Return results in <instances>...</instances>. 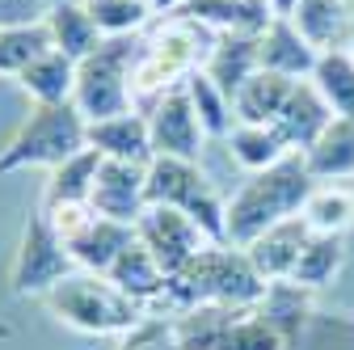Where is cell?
I'll list each match as a JSON object with an SVG mask.
<instances>
[{
  "mask_svg": "<svg viewBox=\"0 0 354 350\" xmlns=\"http://www.w3.org/2000/svg\"><path fill=\"white\" fill-rule=\"evenodd\" d=\"M313 190H317V178L308 173L299 152H291L279 165L253 173V178L228 199V245L245 249L266 228H274L283 220H295Z\"/></svg>",
  "mask_w": 354,
  "mask_h": 350,
  "instance_id": "1",
  "label": "cell"
},
{
  "mask_svg": "<svg viewBox=\"0 0 354 350\" xmlns=\"http://www.w3.org/2000/svg\"><path fill=\"white\" fill-rule=\"evenodd\" d=\"M88 148V118L76 102L59 106H34L30 118L13 131V140L0 148V178L17 169H55Z\"/></svg>",
  "mask_w": 354,
  "mask_h": 350,
  "instance_id": "2",
  "label": "cell"
},
{
  "mask_svg": "<svg viewBox=\"0 0 354 350\" xmlns=\"http://www.w3.org/2000/svg\"><path fill=\"white\" fill-rule=\"evenodd\" d=\"M47 308L55 321H64L76 333H93V338H110V333H127L144 321L148 308H140L131 295H122L106 275L93 270H76L68 275L51 295H47Z\"/></svg>",
  "mask_w": 354,
  "mask_h": 350,
  "instance_id": "3",
  "label": "cell"
},
{
  "mask_svg": "<svg viewBox=\"0 0 354 350\" xmlns=\"http://www.w3.org/2000/svg\"><path fill=\"white\" fill-rule=\"evenodd\" d=\"M148 207H173L190 215L211 245H228V203L203 178L198 160L152 156L148 165Z\"/></svg>",
  "mask_w": 354,
  "mask_h": 350,
  "instance_id": "4",
  "label": "cell"
},
{
  "mask_svg": "<svg viewBox=\"0 0 354 350\" xmlns=\"http://www.w3.org/2000/svg\"><path fill=\"white\" fill-rule=\"evenodd\" d=\"M140 59V42L136 38H102V47L76 64V110L97 122L136 110V89H131V72Z\"/></svg>",
  "mask_w": 354,
  "mask_h": 350,
  "instance_id": "5",
  "label": "cell"
},
{
  "mask_svg": "<svg viewBox=\"0 0 354 350\" xmlns=\"http://www.w3.org/2000/svg\"><path fill=\"white\" fill-rule=\"evenodd\" d=\"M68 275H76V261H72L59 228L51 224V215L38 207L21 228L13 266H9V287H13V295H42L47 300Z\"/></svg>",
  "mask_w": 354,
  "mask_h": 350,
  "instance_id": "6",
  "label": "cell"
},
{
  "mask_svg": "<svg viewBox=\"0 0 354 350\" xmlns=\"http://www.w3.org/2000/svg\"><path fill=\"white\" fill-rule=\"evenodd\" d=\"M51 215V211H47ZM51 224L59 228L76 270H93V275H106L114 266V257L136 241V228L131 224H118V220H106L93 207H72V211H55Z\"/></svg>",
  "mask_w": 354,
  "mask_h": 350,
  "instance_id": "7",
  "label": "cell"
},
{
  "mask_svg": "<svg viewBox=\"0 0 354 350\" xmlns=\"http://www.w3.org/2000/svg\"><path fill=\"white\" fill-rule=\"evenodd\" d=\"M148 131H152V152L156 156H177V160H198L207 131L194 114V102L186 93V80L177 89H165L148 106Z\"/></svg>",
  "mask_w": 354,
  "mask_h": 350,
  "instance_id": "8",
  "label": "cell"
},
{
  "mask_svg": "<svg viewBox=\"0 0 354 350\" xmlns=\"http://www.w3.org/2000/svg\"><path fill=\"white\" fill-rule=\"evenodd\" d=\"M136 241L160 261L165 275H177L190 257H198L203 245H211L190 215L173 211V207H148L136 224Z\"/></svg>",
  "mask_w": 354,
  "mask_h": 350,
  "instance_id": "9",
  "label": "cell"
},
{
  "mask_svg": "<svg viewBox=\"0 0 354 350\" xmlns=\"http://www.w3.org/2000/svg\"><path fill=\"white\" fill-rule=\"evenodd\" d=\"M88 207L97 215H106V220L136 228L140 215L148 211V165H127V160H106L102 156Z\"/></svg>",
  "mask_w": 354,
  "mask_h": 350,
  "instance_id": "10",
  "label": "cell"
},
{
  "mask_svg": "<svg viewBox=\"0 0 354 350\" xmlns=\"http://www.w3.org/2000/svg\"><path fill=\"white\" fill-rule=\"evenodd\" d=\"M88 148L106 160H127V165H152V131H148V114L127 110L114 118H97L88 122Z\"/></svg>",
  "mask_w": 354,
  "mask_h": 350,
  "instance_id": "11",
  "label": "cell"
},
{
  "mask_svg": "<svg viewBox=\"0 0 354 350\" xmlns=\"http://www.w3.org/2000/svg\"><path fill=\"white\" fill-rule=\"evenodd\" d=\"M257 55H261V68L266 72H279L287 80H308L317 68V47L308 42L291 17H274L270 26H266L257 34Z\"/></svg>",
  "mask_w": 354,
  "mask_h": 350,
  "instance_id": "12",
  "label": "cell"
},
{
  "mask_svg": "<svg viewBox=\"0 0 354 350\" xmlns=\"http://www.w3.org/2000/svg\"><path fill=\"white\" fill-rule=\"evenodd\" d=\"M333 122V110L325 106V98L313 89V80H295V89H291V98H287V106H283V114L274 118V127H279V136L287 140V148L291 152H308L321 136H325V127Z\"/></svg>",
  "mask_w": 354,
  "mask_h": 350,
  "instance_id": "13",
  "label": "cell"
},
{
  "mask_svg": "<svg viewBox=\"0 0 354 350\" xmlns=\"http://www.w3.org/2000/svg\"><path fill=\"white\" fill-rule=\"evenodd\" d=\"M308 232H313V228L304 224V215H295V220H283V224H274V228H266L257 241L245 245V253H249V261H253V270H257L266 283L291 279V270H295V261H299V249H304Z\"/></svg>",
  "mask_w": 354,
  "mask_h": 350,
  "instance_id": "14",
  "label": "cell"
},
{
  "mask_svg": "<svg viewBox=\"0 0 354 350\" xmlns=\"http://www.w3.org/2000/svg\"><path fill=\"white\" fill-rule=\"evenodd\" d=\"M177 13L207 26L211 34H249V38H257L274 21L266 0H186Z\"/></svg>",
  "mask_w": 354,
  "mask_h": 350,
  "instance_id": "15",
  "label": "cell"
},
{
  "mask_svg": "<svg viewBox=\"0 0 354 350\" xmlns=\"http://www.w3.org/2000/svg\"><path fill=\"white\" fill-rule=\"evenodd\" d=\"M106 279H110L122 295L136 300L140 308H152V304L165 295V283H169V275L160 270V261H156L140 241H131V245L114 257V266L106 270Z\"/></svg>",
  "mask_w": 354,
  "mask_h": 350,
  "instance_id": "16",
  "label": "cell"
},
{
  "mask_svg": "<svg viewBox=\"0 0 354 350\" xmlns=\"http://www.w3.org/2000/svg\"><path fill=\"white\" fill-rule=\"evenodd\" d=\"M42 21H47V30H51V47L64 51L76 64L88 59L102 47V30H97L93 17H88L84 0H59V5H51L47 13H42Z\"/></svg>",
  "mask_w": 354,
  "mask_h": 350,
  "instance_id": "17",
  "label": "cell"
},
{
  "mask_svg": "<svg viewBox=\"0 0 354 350\" xmlns=\"http://www.w3.org/2000/svg\"><path fill=\"white\" fill-rule=\"evenodd\" d=\"M102 169V156L93 148L76 152L72 160L55 165L51 178H47V190H42V211H72V207H88V194H93V178Z\"/></svg>",
  "mask_w": 354,
  "mask_h": 350,
  "instance_id": "18",
  "label": "cell"
},
{
  "mask_svg": "<svg viewBox=\"0 0 354 350\" xmlns=\"http://www.w3.org/2000/svg\"><path fill=\"white\" fill-rule=\"evenodd\" d=\"M261 68V55H257V38L249 34H219L215 47L203 64V72L224 89L228 98H236V89Z\"/></svg>",
  "mask_w": 354,
  "mask_h": 350,
  "instance_id": "19",
  "label": "cell"
},
{
  "mask_svg": "<svg viewBox=\"0 0 354 350\" xmlns=\"http://www.w3.org/2000/svg\"><path fill=\"white\" fill-rule=\"evenodd\" d=\"M291 21L317 51H337L350 38V0H299Z\"/></svg>",
  "mask_w": 354,
  "mask_h": 350,
  "instance_id": "20",
  "label": "cell"
},
{
  "mask_svg": "<svg viewBox=\"0 0 354 350\" xmlns=\"http://www.w3.org/2000/svg\"><path fill=\"white\" fill-rule=\"evenodd\" d=\"M304 165L317 182L354 178V118H333L325 127V136L304 152Z\"/></svg>",
  "mask_w": 354,
  "mask_h": 350,
  "instance_id": "21",
  "label": "cell"
},
{
  "mask_svg": "<svg viewBox=\"0 0 354 350\" xmlns=\"http://www.w3.org/2000/svg\"><path fill=\"white\" fill-rule=\"evenodd\" d=\"M291 89H295V80H287V76H279V72L257 68V72L241 84V89H236V98H232L236 122H274V118L283 114Z\"/></svg>",
  "mask_w": 354,
  "mask_h": 350,
  "instance_id": "22",
  "label": "cell"
},
{
  "mask_svg": "<svg viewBox=\"0 0 354 350\" xmlns=\"http://www.w3.org/2000/svg\"><path fill=\"white\" fill-rule=\"evenodd\" d=\"M17 84L34 98V106H59V102H72V93H76V59H68L64 51H47L42 59H34L21 76H17Z\"/></svg>",
  "mask_w": 354,
  "mask_h": 350,
  "instance_id": "23",
  "label": "cell"
},
{
  "mask_svg": "<svg viewBox=\"0 0 354 350\" xmlns=\"http://www.w3.org/2000/svg\"><path fill=\"white\" fill-rule=\"evenodd\" d=\"M228 152L241 169L249 173H261V169H270L279 165L283 156H291L287 140L279 136V127L274 122H236L228 131Z\"/></svg>",
  "mask_w": 354,
  "mask_h": 350,
  "instance_id": "24",
  "label": "cell"
},
{
  "mask_svg": "<svg viewBox=\"0 0 354 350\" xmlns=\"http://www.w3.org/2000/svg\"><path fill=\"white\" fill-rule=\"evenodd\" d=\"M308 80H313V89L325 98L333 118H354V51H346V47L321 51Z\"/></svg>",
  "mask_w": 354,
  "mask_h": 350,
  "instance_id": "25",
  "label": "cell"
},
{
  "mask_svg": "<svg viewBox=\"0 0 354 350\" xmlns=\"http://www.w3.org/2000/svg\"><path fill=\"white\" fill-rule=\"evenodd\" d=\"M342 266H346V237L308 232V241L299 249V261H295V270H291V283L317 291V287H329Z\"/></svg>",
  "mask_w": 354,
  "mask_h": 350,
  "instance_id": "26",
  "label": "cell"
},
{
  "mask_svg": "<svg viewBox=\"0 0 354 350\" xmlns=\"http://www.w3.org/2000/svg\"><path fill=\"white\" fill-rule=\"evenodd\" d=\"M51 51V30L47 21H21V26H5L0 30V76H21L34 59H42Z\"/></svg>",
  "mask_w": 354,
  "mask_h": 350,
  "instance_id": "27",
  "label": "cell"
},
{
  "mask_svg": "<svg viewBox=\"0 0 354 350\" xmlns=\"http://www.w3.org/2000/svg\"><path fill=\"white\" fill-rule=\"evenodd\" d=\"M186 93H190V102H194V114H198V122H203V131H207V140H228V131L236 127L232 98L219 89V84H215L203 68L186 76Z\"/></svg>",
  "mask_w": 354,
  "mask_h": 350,
  "instance_id": "28",
  "label": "cell"
},
{
  "mask_svg": "<svg viewBox=\"0 0 354 350\" xmlns=\"http://www.w3.org/2000/svg\"><path fill=\"white\" fill-rule=\"evenodd\" d=\"M257 313L270 321V325L283 333V342L291 346V342L299 338L304 317H308V287H299V283H291V279L270 283V287H266V295H261V304H257Z\"/></svg>",
  "mask_w": 354,
  "mask_h": 350,
  "instance_id": "29",
  "label": "cell"
},
{
  "mask_svg": "<svg viewBox=\"0 0 354 350\" xmlns=\"http://www.w3.org/2000/svg\"><path fill=\"white\" fill-rule=\"evenodd\" d=\"M304 224L313 232H333V237H346L354 228V194L342 190V186H317L304 203Z\"/></svg>",
  "mask_w": 354,
  "mask_h": 350,
  "instance_id": "30",
  "label": "cell"
},
{
  "mask_svg": "<svg viewBox=\"0 0 354 350\" xmlns=\"http://www.w3.org/2000/svg\"><path fill=\"white\" fill-rule=\"evenodd\" d=\"M84 9L97 21L102 38H136L152 17L148 0H84Z\"/></svg>",
  "mask_w": 354,
  "mask_h": 350,
  "instance_id": "31",
  "label": "cell"
},
{
  "mask_svg": "<svg viewBox=\"0 0 354 350\" xmlns=\"http://www.w3.org/2000/svg\"><path fill=\"white\" fill-rule=\"evenodd\" d=\"M215 350H287V342H283V333H279L270 321L253 308V313H236V317L224 325Z\"/></svg>",
  "mask_w": 354,
  "mask_h": 350,
  "instance_id": "32",
  "label": "cell"
},
{
  "mask_svg": "<svg viewBox=\"0 0 354 350\" xmlns=\"http://www.w3.org/2000/svg\"><path fill=\"white\" fill-rule=\"evenodd\" d=\"M118 350H182V346H177V338H173V321H165L156 313L152 317L144 313V321L136 329L122 333V346Z\"/></svg>",
  "mask_w": 354,
  "mask_h": 350,
  "instance_id": "33",
  "label": "cell"
},
{
  "mask_svg": "<svg viewBox=\"0 0 354 350\" xmlns=\"http://www.w3.org/2000/svg\"><path fill=\"white\" fill-rule=\"evenodd\" d=\"M42 0H0V30L5 26H21V21H38Z\"/></svg>",
  "mask_w": 354,
  "mask_h": 350,
  "instance_id": "34",
  "label": "cell"
},
{
  "mask_svg": "<svg viewBox=\"0 0 354 350\" xmlns=\"http://www.w3.org/2000/svg\"><path fill=\"white\" fill-rule=\"evenodd\" d=\"M266 9H270L274 17H291L299 9V0H266Z\"/></svg>",
  "mask_w": 354,
  "mask_h": 350,
  "instance_id": "35",
  "label": "cell"
},
{
  "mask_svg": "<svg viewBox=\"0 0 354 350\" xmlns=\"http://www.w3.org/2000/svg\"><path fill=\"white\" fill-rule=\"evenodd\" d=\"M148 5H152V13H160V17H173L177 9L186 5V0H148Z\"/></svg>",
  "mask_w": 354,
  "mask_h": 350,
  "instance_id": "36",
  "label": "cell"
}]
</instances>
